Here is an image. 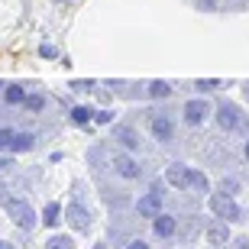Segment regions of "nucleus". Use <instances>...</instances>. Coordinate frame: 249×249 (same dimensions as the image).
<instances>
[{"mask_svg": "<svg viewBox=\"0 0 249 249\" xmlns=\"http://www.w3.org/2000/svg\"><path fill=\"white\" fill-rule=\"evenodd\" d=\"M3 207H7L10 220L17 223L19 230H33V227H36V213H33V207H29L26 201H19V197H10V201H3Z\"/></svg>", "mask_w": 249, "mask_h": 249, "instance_id": "1", "label": "nucleus"}, {"mask_svg": "<svg viewBox=\"0 0 249 249\" xmlns=\"http://www.w3.org/2000/svg\"><path fill=\"white\" fill-rule=\"evenodd\" d=\"M211 211L217 213L220 220H227V223L240 220V207H236V201H233V194H213L211 197Z\"/></svg>", "mask_w": 249, "mask_h": 249, "instance_id": "2", "label": "nucleus"}, {"mask_svg": "<svg viewBox=\"0 0 249 249\" xmlns=\"http://www.w3.org/2000/svg\"><path fill=\"white\" fill-rule=\"evenodd\" d=\"M136 211H139V217H152V220H156L159 213H162V194H159V191H149L146 197H139Z\"/></svg>", "mask_w": 249, "mask_h": 249, "instance_id": "3", "label": "nucleus"}, {"mask_svg": "<svg viewBox=\"0 0 249 249\" xmlns=\"http://www.w3.org/2000/svg\"><path fill=\"white\" fill-rule=\"evenodd\" d=\"M149 126H152V136L162 139V142H168V139L175 136V126H172V120H168V117H162V113H152Z\"/></svg>", "mask_w": 249, "mask_h": 249, "instance_id": "4", "label": "nucleus"}, {"mask_svg": "<svg viewBox=\"0 0 249 249\" xmlns=\"http://www.w3.org/2000/svg\"><path fill=\"white\" fill-rule=\"evenodd\" d=\"M113 168H117V175L129 178V181H133V178H139V172H142V168H139L129 156H123V152H117V156H113Z\"/></svg>", "mask_w": 249, "mask_h": 249, "instance_id": "5", "label": "nucleus"}, {"mask_svg": "<svg viewBox=\"0 0 249 249\" xmlns=\"http://www.w3.org/2000/svg\"><path fill=\"white\" fill-rule=\"evenodd\" d=\"M65 217H68V223H71L74 230H88V227H91V217H88V211H84L81 204H68Z\"/></svg>", "mask_w": 249, "mask_h": 249, "instance_id": "6", "label": "nucleus"}, {"mask_svg": "<svg viewBox=\"0 0 249 249\" xmlns=\"http://www.w3.org/2000/svg\"><path fill=\"white\" fill-rule=\"evenodd\" d=\"M165 181L172 188H191L188 181H191V172H188L185 165H168L165 168Z\"/></svg>", "mask_w": 249, "mask_h": 249, "instance_id": "7", "label": "nucleus"}, {"mask_svg": "<svg viewBox=\"0 0 249 249\" xmlns=\"http://www.w3.org/2000/svg\"><path fill=\"white\" fill-rule=\"evenodd\" d=\"M207 240H211V246H227L230 243V227H227V220H213L211 227H207Z\"/></svg>", "mask_w": 249, "mask_h": 249, "instance_id": "8", "label": "nucleus"}, {"mask_svg": "<svg viewBox=\"0 0 249 249\" xmlns=\"http://www.w3.org/2000/svg\"><path fill=\"white\" fill-rule=\"evenodd\" d=\"M217 126H220V129H236V126H240V113L233 110L230 104L217 107Z\"/></svg>", "mask_w": 249, "mask_h": 249, "instance_id": "9", "label": "nucleus"}, {"mask_svg": "<svg viewBox=\"0 0 249 249\" xmlns=\"http://www.w3.org/2000/svg\"><path fill=\"white\" fill-rule=\"evenodd\" d=\"M207 110H211V107H207L204 101H188L185 104V120L191 123V126H197V123L207 117Z\"/></svg>", "mask_w": 249, "mask_h": 249, "instance_id": "10", "label": "nucleus"}, {"mask_svg": "<svg viewBox=\"0 0 249 249\" xmlns=\"http://www.w3.org/2000/svg\"><path fill=\"white\" fill-rule=\"evenodd\" d=\"M113 136L120 139L126 149H136L139 146V136H136V129H133V126H117V129H113Z\"/></svg>", "mask_w": 249, "mask_h": 249, "instance_id": "11", "label": "nucleus"}, {"mask_svg": "<svg viewBox=\"0 0 249 249\" xmlns=\"http://www.w3.org/2000/svg\"><path fill=\"white\" fill-rule=\"evenodd\" d=\"M156 233H159V236H172V233H175V217L159 213V217H156Z\"/></svg>", "mask_w": 249, "mask_h": 249, "instance_id": "12", "label": "nucleus"}, {"mask_svg": "<svg viewBox=\"0 0 249 249\" xmlns=\"http://www.w3.org/2000/svg\"><path fill=\"white\" fill-rule=\"evenodd\" d=\"M33 142H36V136H33V133H17V139H13L10 152H26V149H33Z\"/></svg>", "mask_w": 249, "mask_h": 249, "instance_id": "13", "label": "nucleus"}, {"mask_svg": "<svg viewBox=\"0 0 249 249\" xmlns=\"http://www.w3.org/2000/svg\"><path fill=\"white\" fill-rule=\"evenodd\" d=\"M94 117H97V113H94L91 107H74V110H71V120L78 123V126H84V123H91Z\"/></svg>", "mask_w": 249, "mask_h": 249, "instance_id": "14", "label": "nucleus"}, {"mask_svg": "<svg viewBox=\"0 0 249 249\" xmlns=\"http://www.w3.org/2000/svg\"><path fill=\"white\" fill-rule=\"evenodd\" d=\"M58 213H62V207H58V204H46V211H42V220H46L49 227H55V223H58Z\"/></svg>", "mask_w": 249, "mask_h": 249, "instance_id": "15", "label": "nucleus"}, {"mask_svg": "<svg viewBox=\"0 0 249 249\" xmlns=\"http://www.w3.org/2000/svg\"><path fill=\"white\" fill-rule=\"evenodd\" d=\"M149 94H152V97H168V94H172V84H165V81H152V84H149Z\"/></svg>", "mask_w": 249, "mask_h": 249, "instance_id": "16", "label": "nucleus"}, {"mask_svg": "<svg viewBox=\"0 0 249 249\" xmlns=\"http://www.w3.org/2000/svg\"><path fill=\"white\" fill-rule=\"evenodd\" d=\"M46 249H74V243H71V236H52L46 243Z\"/></svg>", "mask_w": 249, "mask_h": 249, "instance_id": "17", "label": "nucleus"}, {"mask_svg": "<svg viewBox=\"0 0 249 249\" xmlns=\"http://www.w3.org/2000/svg\"><path fill=\"white\" fill-rule=\"evenodd\" d=\"M23 101H26V91L17 88V84H10L7 88V104H23Z\"/></svg>", "mask_w": 249, "mask_h": 249, "instance_id": "18", "label": "nucleus"}, {"mask_svg": "<svg viewBox=\"0 0 249 249\" xmlns=\"http://www.w3.org/2000/svg\"><path fill=\"white\" fill-rule=\"evenodd\" d=\"M23 104H26V110H33V113H36V110H42V107H46V101H42L39 94H26V101H23Z\"/></svg>", "mask_w": 249, "mask_h": 249, "instance_id": "19", "label": "nucleus"}, {"mask_svg": "<svg viewBox=\"0 0 249 249\" xmlns=\"http://www.w3.org/2000/svg\"><path fill=\"white\" fill-rule=\"evenodd\" d=\"M188 185L194 188V191H207V178H204V172H191V181Z\"/></svg>", "mask_w": 249, "mask_h": 249, "instance_id": "20", "label": "nucleus"}, {"mask_svg": "<svg viewBox=\"0 0 249 249\" xmlns=\"http://www.w3.org/2000/svg\"><path fill=\"white\" fill-rule=\"evenodd\" d=\"M13 139H17L13 129H0V149H10V146H13Z\"/></svg>", "mask_w": 249, "mask_h": 249, "instance_id": "21", "label": "nucleus"}, {"mask_svg": "<svg viewBox=\"0 0 249 249\" xmlns=\"http://www.w3.org/2000/svg\"><path fill=\"white\" fill-rule=\"evenodd\" d=\"M194 88H201V91H217L220 81H213V78H201V81H194Z\"/></svg>", "mask_w": 249, "mask_h": 249, "instance_id": "22", "label": "nucleus"}, {"mask_svg": "<svg viewBox=\"0 0 249 249\" xmlns=\"http://www.w3.org/2000/svg\"><path fill=\"white\" fill-rule=\"evenodd\" d=\"M71 88H74V91H91L94 84L91 81H71Z\"/></svg>", "mask_w": 249, "mask_h": 249, "instance_id": "23", "label": "nucleus"}, {"mask_svg": "<svg viewBox=\"0 0 249 249\" xmlns=\"http://www.w3.org/2000/svg\"><path fill=\"white\" fill-rule=\"evenodd\" d=\"M236 188H240V185H236L233 178H227V181H223V194H233V191H236Z\"/></svg>", "mask_w": 249, "mask_h": 249, "instance_id": "24", "label": "nucleus"}, {"mask_svg": "<svg viewBox=\"0 0 249 249\" xmlns=\"http://www.w3.org/2000/svg\"><path fill=\"white\" fill-rule=\"evenodd\" d=\"M94 120H97V123H110V113H107V110H97V117H94Z\"/></svg>", "mask_w": 249, "mask_h": 249, "instance_id": "25", "label": "nucleus"}, {"mask_svg": "<svg viewBox=\"0 0 249 249\" xmlns=\"http://www.w3.org/2000/svg\"><path fill=\"white\" fill-rule=\"evenodd\" d=\"M39 52H42V55H46V58H55V49H52V46H42V49H39Z\"/></svg>", "mask_w": 249, "mask_h": 249, "instance_id": "26", "label": "nucleus"}, {"mask_svg": "<svg viewBox=\"0 0 249 249\" xmlns=\"http://www.w3.org/2000/svg\"><path fill=\"white\" fill-rule=\"evenodd\" d=\"M126 249H149V243H142V240H136V243H129Z\"/></svg>", "mask_w": 249, "mask_h": 249, "instance_id": "27", "label": "nucleus"}, {"mask_svg": "<svg viewBox=\"0 0 249 249\" xmlns=\"http://www.w3.org/2000/svg\"><path fill=\"white\" fill-rule=\"evenodd\" d=\"M233 249H249V243L246 240H236V246H233Z\"/></svg>", "mask_w": 249, "mask_h": 249, "instance_id": "28", "label": "nucleus"}, {"mask_svg": "<svg viewBox=\"0 0 249 249\" xmlns=\"http://www.w3.org/2000/svg\"><path fill=\"white\" fill-rule=\"evenodd\" d=\"M10 165V159H0V168H7Z\"/></svg>", "mask_w": 249, "mask_h": 249, "instance_id": "29", "label": "nucleus"}, {"mask_svg": "<svg viewBox=\"0 0 249 249\" xmlns=\"http://www.w3.org/2000/svg\"><path fill=\"white\" fill-rule=\"evenodd\" d=\"M0 249H13V246H10V243H0Z\"/></svg>", "mask_w": 249, "mask_h": 249, "instance_id": "30", "label": "nucleus"}, {"mask_svg": "<svg viewBox=\"0 0 249 249\" xmlns=\"http://www.w3.org/2000/svg\"><path fill=\"white\" fill-rule=\"evenodd\" d=\"M211 3H213V0H204V10H207V7H211Z\"/></svg>", "mask_w": 249, "mask_h": 249, "instance_id": "31", "label": "nucleus"}, {"mask_svg": "<svg viewBox=\"0 0 249 249\" xmlns=\"http://www.w3.org/2000/svg\"><path fill=\"white\" fill-rule=\"evenodd\" d=\"M246 159H249V146H246Z\"/></svg>", "mask_w": 249, "mask_h": 249, "instance_id": "32", "label": "nucleus"}]
</instances>
